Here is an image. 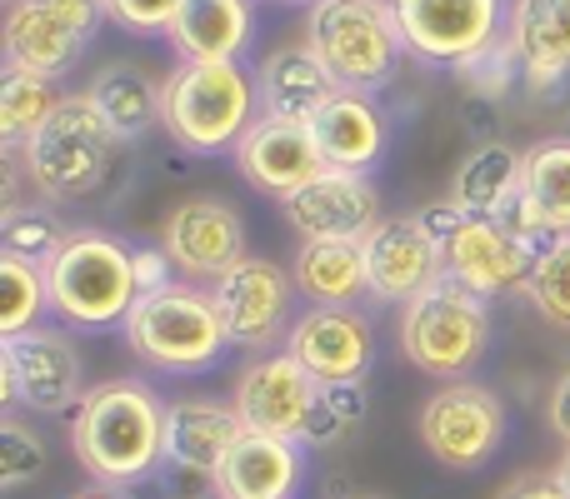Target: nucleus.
Instances as JSON below:
<instances>
[{
	"mask_svg": "<svg viewBox=\"0 0 570 499\" xmlns=\"http://www.w3.org/2000/svg\"><path fill=\"white\" fill-rule=\"evenodd\" d=\"M70 450L96 485L136 490L166 465V400L136 375L90 385L70 415Z\"/></svg>",
	"mask_w": 570,
	"mask_h": 499,
	"instance_id": "f257e3e1",
	"label": "nucleus"
},
{
	"mask_svg": "<svg viewBox=\"0 0 570 499\" xmlns=\"http://www.w3.org/2000/svg\"><path fill=\"white\" fill-rule=\"evenodd\" d=\"M261 120L256 76L240 60H180L166 80V136L190 156H230Z\"/></svg>",
	"mask_w": 570,
	"mask_h": 499,
	"instance_id": "f03ea898",
	"label": "nucleus"
},
{
	"mask_svg": "<svg viewBox=\"0 0 570 499\" xmlns=\"http://www.w3.org/2000/svg\"><path fill=\"white\" fill-rule=\"evenodd\" d=\"M50 310L70 330H110L126 325L140 300L136 246H126L110 230H70L46 265Z\"/></svg>",
	"mask_w": 570,
	"mask_h": 499,
	"instance_id": "7ed1b4c3",
	"label": "nucleus"
},
{
	"mask_svg": "<svg viewBox=\"0 0 570 499\" xmlns=\"http://www.w3.org/2000/svg\"><path fill=\"white\" fill-rule=\"evenodd\" d=\"M120 330H126L130 355L160 375H206L236 350L210 285H190V280H176L156 295H140Z\"/></svg>",
	"mask_w": 570,
	"mask_h": 499,
	"instance_id": "20e7f679",
	"label": "nucleus"
},
{
	"mask_svg": "<svg viewBox=\"0 0 570 499\" xmlns=\"http://www.w3.org/2000/svg\"><path fill=\"white\" fill-rule=\"evenodd\" d=\"M120 140L110 136V126L100 120V110L90 106V96H66L56 106V116L20 146V166L40 200L50 206H70L86 200L106 186L110 166H116Z\"/></svg>",
	"mask_w": 570,
	"mask_h": 499,
	"instance_id": "39448f33",
	"label": "nucleus"
},
{
	"mask_svg": "<svg viewBox=\"0 0 570 499\" xmlns=\"http://www.w3.org/2000/svg\"><path fill=\"white\" fill-rule=\"evenodd\" d=\"M305 46L325 60L341 90H385L401 70L405 36L391 0H315L305 16Z\"/></svg>",
	"mask_w": 570,
	"mask_h": 499,
	"instance_id": "423d86ee",
	"label": "nucleus"
},
{
	"mask_svg": "<svg viewBox=\"0 0 570 499\" xmlns=\"http://www.w3.org/2000/svg\"><path fill=\"white\" fill-rule=\"evenodd\" d=\"M491 350V300L455 280L431 285L401 305V355L421 375L435 380H465Z\"/></svg>",
	"mask_w": 570,
	"mask_h": 499,
	"instance_id": "0eeeda50",
	"label": "nucleus"
},
{
	"mask_svg": "<svg viewBox=\"0 0 570 499\" xmlns=\"http://www.w3.org/2000/svg\"><path fill=\"white\" fill-rule=\"evenodd\" d=\"M230 400H236L246 430L256 435H276V440L295 445H331L345 435L331 405H325V385L285 350L256 355V360L240 365Z\"/></svg>",
	"mask_w": 570,
	"mask_h": 499,
	"instance_id": "6e6552de",
	"label": "nucleus"
},
{
	"mask_svg": "<svg viewBox=\"0 0 570 499\" xmlns=\"http://www.w3.org/2000/svg\"><path fill=\"white\" fill-rule=\"evenodd\" d=\"M421 445L431 460H441L455 475H475L501 455L511 435V410L481 380H451L421 405Z\"/></svg>",
	"mask_w": 570,
	"mask_h": 499,
	"instance_id": "1a4fd4ad",
	"label": "nucleus"
},
{
	"mask_svg": "<svg viewBox=\"0 0 570 499\" xmlns=\"http://www.w3.org/2000/svg\"><path fill=\"white\" fill-rule=\"evenodd\" d=\"M391 10L401 20L405 50L445 70L495 46L511 20V0H391Z\"/></svg>",
	"mask_w": 570,
	"mask_h": 499,
	"instance_id": "9d476101",
	"label": "nucleus"
},
{
	"mask_svg": "<svg viewBox=\"0 0 570 499\" xmlns=\"http://www.w3.org/2000/svg\"><path fill=\"white\" fill-rule=\"evenodd\" d=\"M210 295H216L220 320H226V335L236 350L271 355L295 325V275H285L266 255H246L240 265H230L210 285Z\"/></svg>",
	"mask_w": 570,
	"mask_h": 499,
	"instance_id": "9b49d317",
	"label": "nucleus"
},
{
	"mask_svg": "<svg viewBox=\"0 0 570 499\" xmlns=\"http://www.w3.org/2000/svg\"><path fill=\"white\" fill-rule=\"evenodd\" d=\"M0 370L16 380L20 405L36 415H76L86 400V360L66 330H36L0 340Z\"/></svg>",
	"mask_w": 570,
	"mask_h": 499,
	"instance_id": "f8f14e48",
	"label": "nucleus"
},
{
	"mask_svg": "<svg viewBox=\"0 0 570 499\" xmlns=\"http://www.w3.org/2000/svg\"><path fill=\"white\" fill-rule=\"evenodd\" d=\"M281 220L301 236V246H311V240H365L385 216L371 176L325 166L295 196L281 200Z\"/></svg>",
	"mask_w": 570,
	"mask_h": 499,
	"instance_id": "ddd939ff",
	"label": "nucleus"
},
{
	"mask_svg": "<svg viewBox=\"0 0 570 499\" xmlns=\"http://www.w3.org/2000/svg\"><path fill=\"white\" fill-rule=\"evenodd\" d=\"M441 250H445V280L475 290L481 300L521 295L535 270V255H541L531 240L515 236L511 226L481 220V216H465Z\"/></svg>",
	"mask_w": 570,
	"mask_h": 499,
	"instance_id": "4468645a",
	"label": "nucleus"
},
{
	"mask_svg": "<svg viewBox=\"0 0 570 499\" xmlns=\"http://www.w3.org/2000/svg\"><path fill=\"white\" fill-rule=\"evenodd\" d=\"M160 246L176 260L180 280L216 285L230 265L246 260V220L226 200H210V196L180 200L166 216V226H160Z\"/></svg>",
	"mask_w": 570,
	"mask_h": 499,
	"instance_id": "2eb2a0df",
	"label": "nucleus"
},
{
	"mask_svg": "<svg viewBox=\"0 0 570 499\" xmlns=\"http://www.w3.org/2000/svg\"><path fill=\"white\" fill-rule=\"evenodd\" d=\"M365 270L381 305H411L415 295L445 280V250L421 226V216H385L365 236Z\"/></svg>",
	"mask_w": 570,
	"mask_h": 499,
	"instance_id": "dca6fc26",
	"label": "nucleus"
},
{
	"mask_svg": "<svg viewBox=\"0 0 570 499\" xmlns=\"http://www.w3.org/2000/svg\"><path fill=\"white\" fill-rule=\"evenodd\" d=\"M285 355H295L321 385H365L375 360L371 320L361 310H321V305H311L285 335Z\"/></svg>",
	"mask_w": 570,
	"mask_h": 499,
	"instance_id": "f3484780",
	"label": "nucleus"
},
{
	"mask_svg": "<svg viewBox=\"0 0 570 499\" xmlns=\"http://www.w3.org/2000/svg\"><path fill=\"white\" fill-rule=\"evenodd\" d=\"M230 160H236L240 180L271 200L295 196L305 180H315L325 170V156H321V146H315L311 126H301V120H276V116H261L256 126L246 130V140L230 150Z\"/></svg>",
	"mask_w": 570,
	"mask_h": 499,
	"instance_id": "a211bd4d",
	"label": "nucleus"
},
{
	"mask_svg": "<svg viewBox=\"0 0 570 499\" xmlns=\"http://www.w3.org/2000/svg\"><path fill=\"white\" fill-rule=\"evenodd\" d=\"M246 435L236 400H216V395H186V400L166 405V465L216 485L220 465L230 460L236 440Z\"/></svg>",
	"mask_w": 570,
	"mask_h": 499,
	"instance_id": "6ab92c4d",
	"label": "nucleus"
},
{
	"mask_svg": "<svg viewBox=\"0 0 570 499\" xmlns=\"http://www.w3.org/2000/svg\"><path fill=\"white\" fill-rule=\"evenodd\" d=\"M535 250L570 236V136H546L525 150L521 206L501 220Z\"/></svg>",
	"mask_w": 570,
	"mask_h": 499,
	"instance_id": "aec40b11",
	"label": "nucleus"
},
{
	"mask_svg": "<svg viewBox=\"0 0 570 499\" xmlns=\"http://www.w3.org/2000/svg\"><path fill=\"white\" fill-rule=\"evenodd\" d=\"M505 40L531 96L556 100L570 86V0H511Z\"/></svg>",
	"mask_w": 570,
	"mask_h": 499,
	"instance_id": "412c9836",
	"label": "nucleus"
},
{
	"mask_svg": "<svg viewBox=\"0 0 570 499\" xmlns=\"http://www.w3.org/2000/svg\"><path fill=\"white\" fill-rule=\"evenodd\" d=\"M90 40L60 16L50 0H10L6 30H0V50H6V70H30V76L60 80Z\"/></svg>",
	"mask_w": 570,
	"mask_h": 499,
	"instance_id": "4be33fe9",
	"label": "nucleus"
},
{
	"mask_svg": "<svg viewBox=\"0 0 570 499\" xmlns=\"http://www.w3.org/2000/svg\"><path fill=\"white\" fill-rule=\"evenodd\" d=\"M311 136H315V146H321L325 166L371 176L385 160V150H391V120L375 106V96H365V90H341V96L311 120Z\"/></svg>",
	"mask_w": 570,
	"mask_h": 499,
	"instance_id": "5701e85b",
	"label": "nucleus"
},
{
	"mask_svg": "<svg viewBox=\"0 0 570 499\" xmlns=\"http://www.w3.org/2000/svg\"><path fill=\"white\" fill-rule=\"evenodd\" d=\"M256 96H261V116L311 126L341 96V80L325 70V60L311 46H281L256 66Z\"/></svg>",
	"mask_w": 570,
	"mask_h": 499,
	"instance_id": "b1692460",
	"label": "nucleus"
},
{
	"mask_svg": "<svg viewBox=\"0 0 570 499\" xmlns=\"http://www.w3.org/2000/svg\"><path fill=\"white\" fill-rule=\"evenodd\" d=\"M305 485V445L246 430L220 465V499H295Z\"/></svg>",
	"mask_w": 570,
	"mask_h": 499,
	"instance_id": "393cba45",
	"label": "nucleus"
},
{
	"mask_svg": "<svg viewBox=\"0 0 570 499\" xmlns=\"http://www.w3.org/2000/svg\"><path fill=\"white\" fill-rule=\"evenodd\" d=\"M521 176H525V150H511L501 140H485L471 156L455 166L451 176V196L465 216L481 220H505L521 206Z\"/></svg>",
	"mask_w": 570,
	"mask_h": 499,
	"instance_id": "a878e982",
	"label": "nucleus"
},
{
	"mask_svg": "<svg viewBox=\"0 0 570 499\" xmlns=\"http://www.w3.org/2000/svg\"><path fill=\"white\" fill-rule=\"evenodd\" d=\"M295 290L321 310H355L361 295H371L365 270V240H311L295 255Z\"/></svg>",
	"mask_w": 570,
	"mask_h": 499,
	"instance_id": "bb28decb",
	"label": "nucleus"
},
{
	"mask_svg": "<svg viewBox=\"0 0 570 499\" xmlns=\"http://www.w3.org/2000/svg\"><path fill=\"white\" fill-rule=\"evenodd\" d=\"M250 30H256L250 0H186L166 40L180 60H240Z\"/></svg>",
	"mask_w": 570,
	"mask_h": 499,
	"instance_id": "cd10ccee",
	"label": "nucleus"
},
{
	"mask_svg": "<svg viewBox=\"0 0 570 499\" xmlns=\"http://www.w3.org/2000/svg\"><path fill=\"white\" fill-rule=\"evenodd\" d=\"M86 96L120 146H126V140H140L160 116H166V86H156V80L136 66H106L86 86Z\"/></svg>",
	"mask_w": 570,
	"mask_h": 499,
	"instance_id": "c85d7f7f",
	"label": "nucleus"
},
{
	"mask_svg": "<svg viewBox=\"0 0 570 499\" xmlns=\"http://www.w3.org/2000/svg\"><path fill=\"white\" fill-rule=\"evenodd\" d=\"M60 90L56 80L46 76H30V70H6L0 76V146L20 150L60 106Z\"/></svg>",
	"mask_w": 570,
	"mask_h": 499,
	"instance_id": "c756f323",
	"label": "nucleus"
},
{
	"mask_svg": "<svg viewBox=\"0 0 570 499\" xmlns=\"http://www.w3.org/2000/svg\"><path fill=\"white\" fill-rule=\"evenodd\" d=\"M46 310H50L46 265L0 250V340H16V335L36 330Z\"/></svg>",
	"mask_w": 570,
	"mask_h": 499,
	"instance_id": "7c9ffc66",
	"label": "nucleus"
},
{
	"mask_svg": "<svg viewBox=\"0 0 570 499\" xmlns=\"http://www.w3.org/2000/svg\"><path fill=\"white\" fill-rule=\"evenodd\" d=\"M70 230L56 220V206L50 200H16V206L0 210V250L20 255V260L50 265V255L60 250Z\"/></svg>",
	"mask_w": 570,
	"mask_h": 499,
	"instance_id": "2f4dec72",
	"label": "nucleus"
},
{
	"mask_svg": "<svg viewBox=\"0 0 570 499\" xmlns=\"http://www.w3.org/2000/svg\"><path fill=\"white\" fill-rule=\"evenodd\" d=\"M521 295L551 330H570V236L551 240L535 255V270Z\"/></svg>",
	"mask_w": 570,
	"mask_h": 499,
	"instance_id": "473e14b6",
	"label": "nucleus"
},
{
	"mask_svg": "<svg viewBox=\"0 0 570 499\" xmlns=\"http://www.w3.org/2000/svg\"><path fill=\"white\" fill-rule=\"evenodd\" d=\"M455 80H461L471 96H481V100H501V96H511L515 86H525L521 60H515V46L505 36L495 40V46L475 50L471 60H461V66H455Z\"/></svg>",
	"mask_w": 570,
	"mask_h": 499,
	"instance_id": "72a5a7b5",
	"label": "nucleus"
},
{
	"mask_svg": "<svg viewBox=\"0 0 570 499\" xmlns=\"http://www.w3.org/2000/svg\"><path fill=\"white\" fill-rule=\"evenodd\" d=\"M46 470V445L26 420L6 415L0 420V490H20Z\"/></svg>",
	"mask_w": 570,
	"mask_h": 499,
	"instance_id": "f704fd0d",
	"label": "nucleus"
},
{
	"mask_svg": "<svg viewBox=\"0 0 570 499\" xmlns=\"http://www.w3.org/2000/svg\"><path fill=\"white\" fill-rule=\"evenodd\" d=\"M180 6L186 0H100L110 26L130 30V36H170Z\"/></svg>",
	"mask_w": 570,
	"mask_h": 499,
	"instance_id": "c9c22d12",
	"label": "nucleus"
},
{
	"mask_svg": "<svg viewBox=\"0 0 570 499\" xmlns=\"http://www.w3.org/2000/svg\"><path fill=\"white\" fill-rule=\"evenodd\" d=\"M176 260L166 255V246H136V280H140V295H156L166 285H176Z\"/></svg>",
	"mask_w": 570,
	"mask_h": 499,
	"instance_id": "e433bc0d",
	"label": "nucleus"
},
{
	"mask_svg": "<svg viewBox=\"0 0 570 499\" xmlns=\"http://www.w3.org/2000/svg\"><path fill=\"white\" fill-rule=\"evenodd\" d=\"M495 499H570V490L561 485L556 470H525V475H515V480H505Z\"/></svg>",
	"mask_w": 570,
	"mask_h": 499,
	"instance_id": "4c0bfd02",
	"label": "nucleus"
},
{
	"mask_svg": "<svg viewBox=\"0 0 570 499\" xmlns=\"http://www.w3.org/2000/svg\"><path fill=\"white\" fill-rule=\"evenodd\" d=\"M325 405L341 420V430H355L365 420V385H325Z\"/></svg>",
	"mask_w": 570,
	"mask_h": 499,
	"instance_id": "58836bf2",
	"label": "nucleus"
},
{
	"mask_svg": "<svg viewBox=\"0 0 570 499\" xmlns=\"http://www.w3.org/2000/svg\"><path fill=\"white\" fill-rule=\"evenodd\" d=\"M546 420H551L556 440H561L566 450H570V370L551 385V400H546Z\"/></svg>",
	"mask_w": 570,
	"mask_h": 499,
	"instance_id": "ea45409f",
	"label": "nucleus"
},
{
	"mask_svg": "<svg viewBox=\"0 0 570 499\" xmlns=\"http://www.w3.org/2000/svg\"><path fill=\"white\" fill-rule=\"evenodd\" d=\"M66 499H126V490H110V485H90V490H76Z\"/></svg>",
	"mask_w": 570,
	"mask_h": 499,
	"instance_id": "a19ab883",
	"label": "nucleus"
},
{
	"mask_svg": "<svg viewBox=\"0 0 570 499\" xmlns=\"http://www.w3.org/2000/svg\"><path fill=\"white\" fill-rule=\"evenodd\" d=\"M556 475H561V485H566V490H570V450L561 455V460H556Z\"/></svg>",
	"mask_w": 570,
	"mask_h": 499,
	"instance_id": "79ce46f5",
	"label": "nucleus"
},
{
	"mask_svg": "<svg viewBox=\"0 0 570 499\" xmlns=\"http://www.w3.org/2000/svg\"><path fill=\"white\" fill-rule=\"evenodd\" d=\"M281 6H315V0H281Z\"/></svg>",
	"mask_w": 570,
	"mask_h": 499,
	"instance_id": "37998d69",
	"label": "nucleus"
},
{
	"mask_svg": "<svg viewBox=\"0 0 570 499\" xmlns=\"http://www.w3.org/2000/svg\"><path fill=\"white\" fill-rule=\"evenodd\" d=\"M345 499H381V495H345Z\"/></svg>",
	"mask_w": 570,
	"mask_h": 499,
	"instance_id": "c03bdc74",
	"label": "nucleus"
},
{
	"mask_svg": "<svg viewBox=\"0 0 570 499\" xmlns=\"http://www.w3.org/2000/svg\"><path fill=\"white\" fill-rule=\"evenodd\" d=\"M566 136H570V106H566Z\"/></svg>",
	"mask_w": 570,
	"mask_h": 499,
	"instance_id": "a18cd8bd",
	"label": "nucleus"
}]
</instances>
